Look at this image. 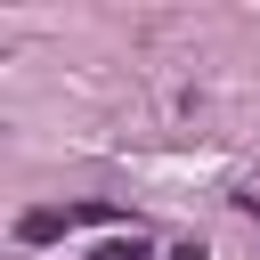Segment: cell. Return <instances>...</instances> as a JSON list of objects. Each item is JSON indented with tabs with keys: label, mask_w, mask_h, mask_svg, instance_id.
I'll use <instances>...</instances> for the list:
<instances>
[{
	"label": "cell",
	"mask_w": 260,
	"mask_h": 260,
	"mask_svg": "<svg viewBox=\"0 0 260 260\" xmlns=\"http://www.w3.org/2000/svg\"><path fill=\"white\" fill-rule=\"evenodd\" d=\"M236 203H244V211H252V219H260V187H244V195H236Z\"/></svg>",
	"instance_id": "277c9868"
},
{
	"label": "cell",
	"mask_w": 260,
	"mask_h": 260,
	"mask_svg": "<svg viewBox=\"0 0 260 260\" xmlns=\"http://www.w3.org/2000/svg\"><path fill=\"white\" fill-rule=\"evenodd\" d=\"M98 260H154V252H146V236L130 228V236H114V244H98Z\"/></svg>",
	"instance_id": "7a4b0ae2"
},
{
	"label": "cell",
	"mask_w": 260,
	"mask_h": 260,
	"mask_svg": "<svg viewBox=\"0 0 260 260\" xmlns=\"http://www.w3.org/2000/svg\"><path fill=\"white\" fill-rule=\"evenodd\" d=\"M162 260H211V252H203V244H171Z\"/></svg>",
	"instance_id": "3957f363"
},
{
	"label": "cell",
	"mask_w": 260,
	"mask_h": 260,
	"mask_svg": "<svg viewBox=\"0 0 260 260\" xmlns=\"http://www.w3.org/2000/svg\"><path fill=\"white\" fill-rule=\"evenodd\" d=\"M114 219H122L114 203H73V211H24L16 236H24V244H57L65 228H114Z\"/></svg>",
	"instance_id": "6da1fadb"
}]
</instances>
